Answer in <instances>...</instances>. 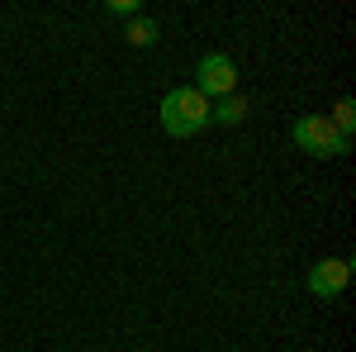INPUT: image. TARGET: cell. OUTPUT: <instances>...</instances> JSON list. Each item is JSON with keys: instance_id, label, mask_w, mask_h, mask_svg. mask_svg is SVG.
Wrapping results in <instances>:
<instances>
[{"instance_id": "cell-1", "label": "cell", "mask_w": 356, "mask_h": 352, "mask_svg": "<svg viewBox=\"0 0 356 352\" xmlns=\"http://www.w3.org/2000/svg\"><path fill=\"white\" fill-rule=\"evenodd\" d=\"M157 114H162V129L171 138H191V134H200V129L209 124V100H204L195 86H176V91L162 95Z\"/></svg>"}, {"instance_id": "cell-2", "label": "cell", "mask_w": 356, "mask_h": 352, "mask_svg": "<svg viewBox=\"0 0 356 352\" xmlns=\"http://www.w3.org/2000/svg\"><path fill=\"white\" fill-rule=\"evenodd\" d=\"M290 138L300 143L309 158H342V153L352 148V143H347V138L328 124V114H304V119H295Z\"/></svg>"}, {"instance_id": "cell-3", "label": "cell", "mask_w": 356, "mask_h": 352, "mask_svg": "<svg viewBox=\"0 0 356 352\" xmlns=\"http://www.w3.org/2000/svg\"><path fill=\"white\" fill-rule=\"evenodd\" d=\"M195 91L209 100H223V95H233L238 91V67H233V57L228 53H204L195 62Z\"/></svg>"}, {"instance_id": "cell-4", "label": "cell", "mask_w": 356, "mask_h": 352, "mask_svg": "<svg viewBox=\"0 0 356 352\" xmlns=\"http://www.w3.org/2000/svg\"><path fill=\"white\" fill-rule=\"evenodd\" d=\"M347 281H352V262L347 257H323V262H314L309 267V296L318 300H337L342 291H347Z\"/></svg>"}, {"instance_id": "cell-5", "label": "cell", "mask_w": 356, "mask_h": 352, "mask_svg": "<svg viewBox=\"0 0 356 352\" xmlns=\"http://www.w3.org/2000/svg\"><path fill=\"white\" fill-rule=\"evenodd\" d=\"M247 109H252V100H247L243 91H233V95H223V100L209 105V119L223 124V129H233V124H243V119H247Z\"/></svg>"}, {"instance_id": "cell-6", "label": "cell", "mask_w": 356, "mask_h": 352, "mask_svg": "<svg viewBox=\"0 0 356 352\" xmlns=\"http://www.w3.org/2000/svg\"><path fill=\"white\" fill-rule=\"evenodd\" d=\"M157 38H162V33H157V24H152L147 15H138V20H129V43H134V48H152Z\"/></svg>"}, {"instance_id": "cell-7", "label": "cell", "mask_w": 356, "mask_h": 352, "mask_svg": "<svg viewBox=\"0 0 356 352\" xmlns=\"http://www.w3.org/2000/svg\"><path fill=\"white\" fill-rule=\"evenodd\" d=\"M328 124H332V129H337L342 138H347V143H352V129H356V105H352V100H337V105H332V114H328Z\"/></svg>"}, {"instance_id": "cell-8", "label": "cell", "mask_w": 356, "mask_h": 352, "mask_svg": "<svg viewBox=\"0 0 356 352\" xmlns=\"http://www.w3.org/2000/svg\"><path fill=\"white\" fill-rule=\"evenodd\" d=\"M110 10H114V15H129V20L143 15V5H134V0H110Z\"/></svg>"}]
</instances>
